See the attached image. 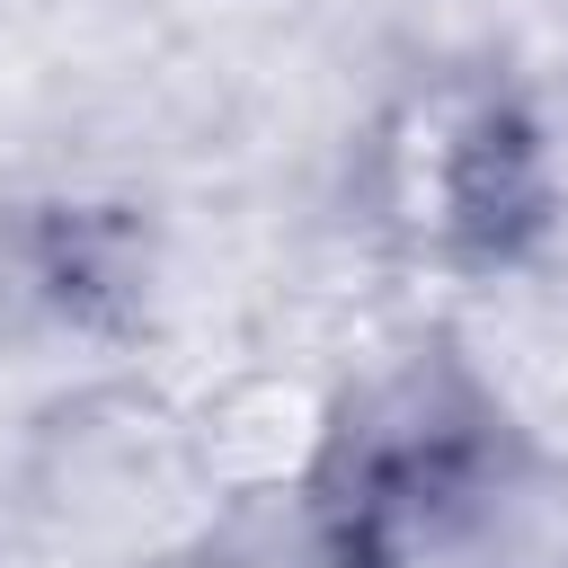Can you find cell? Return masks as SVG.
I'll use <instances>...</instances> for the list:
<instances>
[{
    "instance_id": "obj_1",
    "label": "cell",
    "mask_w": 568,
    "mask_h": 568,
    "mask_svg": "<svg viewBox=\"0 0 568 568\" xmlns=\"http://www.w3.org/2000/svg\"><path fill=\"white\" fill-rule=\"evenodd\" d=\"M355 213L399 266L462 284L515 275L559 213L550 124L524 80L497 62H435L399 80L355 142Z\"/></svg>"
},
{
    "instance_id": "obj_2",
    "label": "cell",
    "mask_w": 568,
    "mask_h": 568,
    "mask_svg": "<svg viewBox=\"0 0 568 568\" xmlns=\"http://www.w3.org/2000/svg\"><path fill=\"white\" fill-rule=\"evenodd\" d=\"M515 462L524 435L470 373L462 337H426L399 364L337 382L302 506L337 568H408L453 524H470Z\"/></svg>"
},
{
    "instance_id": "obj_3",
    "label": "cell",
    "mask_w": 568,
    "mask_h": 568,
    "mask_svg": "<svg viewBox=\"0 0 568 568\" xmlns=\"http://www.w3.org/2000/svg\"><path fill=\"white\" fill-rule=\"evenodd\" d=\"M337 417V382L302 364H240L178 417V462L213 497H302Z\"/></svg>"
},
{
    "instance_id": "obj_4",
    "label": "cell",
    "mask_w": 568,
    "mask_h": 568,
    "mask_svg": "<svg viewBox=\"0 0 568 568\" xmlns=\"http://www.w3.org/2000/svg\"><path fill=\"white\" fill-rule=\"evenodd\" d=\"M133 568H266V559H248L240 541H169V550H142Z\"/></svg>"
}]
</instances>
